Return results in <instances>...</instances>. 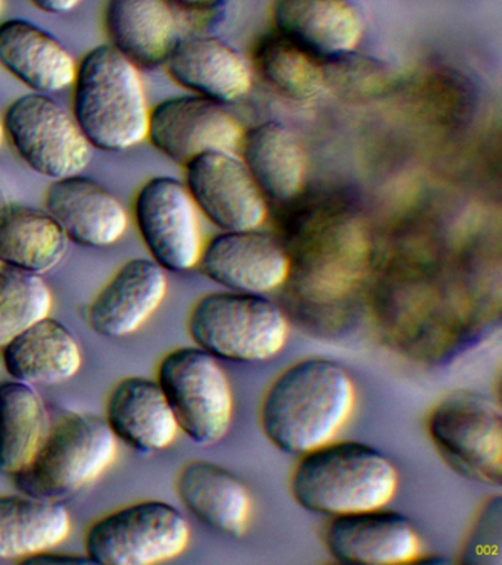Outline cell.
I'll return each instance as SVG.
<instances>
[{"label":"cell","instance_id":"cell-1","mask_svg":"<svg viewBox=\"0 0 502 565\" xmlns=\"http://www.w3.org/2000/svg\"><path fill=\"white\" fill-rule=\"evenodd\" d=\"M355 401L345 366L307 358L273 380L259 406V426L277 449L307 454L334 440L354 414Z\"/></svg>","mask_w":502,"mask_h":565},{"label":"cell","instance_id":"cell-2","mask_svg":"<svg viewBox=\"0 0 502 565\" xmlns=\"http://www.w3.org/2000/svg\"><path fill=\"white\" fill-rule=\"evenodd\" d=\"M74 121L92 149L122 152L148 139L147 90L140 70L105 43L77 61L72 83Z\"/></svg>","mask_w":502,"mask_h":565},{"label":"cell","instance_id":"cell-3","mask_svg":"<svg viewBox=\"0 0 502 565\" xmlns=\"http://www.w3.org/2000/svg\"><path fill=\"white\" fill-rule=\"evenodd\" d=\"M399 477L381 450L354 440H332L302 454L290 493L302 508L329 516L386 507Z\"/></svg>","mask_w":502,"mask_h":565},{"label":"cell","instance_id":"cell-4","mask_svg":"<svg viewBox=\"0 0 502 565\" xmlns=\"http://www.w3.org/2000/svg\"><path fill=\"white\" fill-rule=\"evenodd\" d=\"M118 440L99 415L76 413L47 430L29 466L14 476L17 488L55 499L81 492L116 461Z\"/></svg>","mask_w":502,"mask_h":565},{"label":"cell","instance_id":"cell-5","mask_svg":"<svg viewBox=\"0 0 502 565\" xmlns=\"http://www.w3.org/2000/svg\"><path fill=\"white\" fill-rule=\"evenodd\" d=\"M188 331L197 348L218 360L263 362L285 348L289 324L270 299L231 290L196 300L189 312Z\"/></svg>","mask_w":502,"mask_h":565},{"label":"cell","instance_id":"cell-6","mask_svg":"<svg viewBox=\"0 0 502 565\" xmlns=\"http://www.w3.org/2000/svg\"><path fill=\"white\" fill-rule=\"evenodd\" d=\"M156 380L189 439L214 445L226 437L235 401L218 358L197 347L174 349L162 356Z\"/></svg>","mask_w":502,"mask_h":565},{"label":"cell","instance_id":"cell-7","mask_svg":"<svg viewBox=\"0 0 502 565\" xmlns=\"http://www.w3.org/2000/svg\"><path fill=\"white\" fill-rule=\"evenodd\" d=\"M427 433L458 475L500 488L502 414L491 397L466 388L448 393L431 408Z\"/></svg>","mask_w":502,"mask_h":565},{"label":"cell","instance_id":"cell-8","mask_svg":"<svg viewBox=\"0 0 502 565\" xmlns=\"http://www.w3.org/2000/svg\"><path fill=\"white\" fill-rule=\"evenodd\" d=\"M191 543V525L164 501L129 503L95 520L85 551L99 565H153L178 558Z\"/></svg>","mask_w":502,"mask_h":565},{"label":"cell","instance_id":"cell-9","mask_svg":"<svg viewBox=\"0 0 502 565\" xmlns=\"http://www.w3.org/2000/svg\"><path fill=\"white\" fill-rule=\"evenodd\" d=\"M2 121L12 152L39 175L58 180L82 174L92 161V146L72 113L45 93L17 97Z\"/></svg>","mask_w":502,"mask_h":565},{"label":"cell","instance_id":"cell-10","mask_svg":"<svg viewBox=\"0 0 502 565\" xmlns=\"http://www.w3.org/2000/svg\"><path fill=\"white\" fill-rule=\"evenodd\" d=\"M131 216L153 263L165 271L197 267L202 252L197 210L183 181L157 175L138 189Z\"/></svg>","mask_w":502,"mask_h":565},{"label":"cell","instance_id":"cell-11","mask_svg":"<svg viewBox=\"0 0 502 565\" xmlns=\"http://www.w3.org/2000/svg\"><path fill=\"white\" fill-rule=\"evenodd\" d=\"M147 140L184 167L202 153H232L242 141V127L220 102L200 95L170 97L152 106Z\"/></svg>","mask_w":502,"mask_h":565},{"label":"cell","instance_id":"cell-12","mask_svg":"<svg viewBox=\"0 0 502 565\" xmlns=\"http://www.w3.org/2000/svg\"><path fill=\"white\" fill-rule=\"evenodd\" d=\"M184 172L196 210L224 232L254 230L266 218L261 190L231 152L202 153L184 166Z\"/></svg>","mask_w":502,"mask_h":565},{"label":"cell","instance_id":"cell-13","mask_svg":"<svg viewBox=\"0 0 502 565\" xmlns=\"http://www.w3.org/2000/svg\"><path fill=\"white\" fill-rule=\"evenodd\" d=\"M324 545L333 558L348 564H408L421 554L416 525L385 507L332 516Z\"/></svg>","mask_w":502,"mask_h":565},{"label":"cell","instance_id":"cell-14","mask_svg":"<svg viewBox=\"0 0 502 565\" xmlns=\"http://www.w3.org/2000/svg\"><path fill=\"white\" fill-rule=\"evenodd\" d=\"M197 267L228 290L264 295L277 289L290 273L284 247L254 230L224 232L202 246Z\"/></svg>","mask_w":502,"mask_h":565},{"label":"cell","instance_id":"cell-15","mask_svg":"<svg viewBox=\"0 0 502 565\" xmlns=\"http://www.w3.org/2000/svg\"><path fill=\"white\" fill-rule=\"evenodd\" d=\"M45 210L63 230L70 243L85 247L116 245L129 227V212L120 199L82 174L52 180L47 185Z\"/></svg>","mask_w":502,"mask_h":565},{"label":"cell","instance_id":"cell-16","mask_svg":"<svg viewBox=\"0 0 502 565\" xmlns=\"http://www.w3.org/2000/svg\"><path fill=\"white\" fill-rule=\"evenodd\" d=\"M165 269L152 259L122 264L87 308L90 329L105 338H125L147 324L167 298Z\"/></svg>","mask_w":502,"mask_h":565},{"label":"cell","instance_id":"cell-17","mask_svg":"<svg viewBox=\"0 0 502 565\" xmlns=\"http://www.w3.org/2000/svg\"><path fill=\"white\" fill-rule=\"evenodd\" d=\"M277 33L317 57L354 51L364 33V17L354 0H271Z\"/></svg>","mask_w":502,"mask_h":565},{"label":"cell","instance_id":"cell-18","mask_svg":"<svg viewBox=\"0 0 502 565\" xmlns=\"http://www.w3.org/2000/svg\"><path fill=\"white\" fill-rule=\"evenodd\" d=\"M105 422L117 440L138 452H160L178 439L180 428L157 380L131 375L111 388Z\"/></svg>","mask_w":502,"mask_h":565},{"label":"cell","instance_id":"cell-19","mask_svg":"<svg viewBox=\"0 0 502 565\" xmlns=\"http://www.w3.org/2000/svg\"><path fill=\"white\" fill-rule=\"evenodd\" d=\"M164 65L179 86L223 105L244 97L253 84L241 53L213 35L179 39Z\"/></svg>","mask_w":502,"mask_h":565},{"label":"cell","instance_id":"cell-20","mask_svg":"<svg viewBox=\"0 0 502 565\" xmlns=\"http://www.w3.org/2000/svg\"><path fill=\"white\" fill-rule=\"evenodd\" d=\"M0 66L32 92L72 86L77 61L61 40L24 18L0 22Z\"/></svg>","mask_w":502,"mask_h":565},{"label":"cell","instance_id":"cell-21","mask_svg":"<svg viewBox=\"0 0 502 565\" xmlns=\"http://www.w3.org/2000/svg\"><path fill=\"white\" fill-rule=\"evenodd\" d=\"M103 26L108 44L139 70L164 65L180 39L167 0H105Z\"/></svg>","mask_w":502,"mask_h":565},{"label":"cell","instance_id":"cell-22","mask_svg":"<svg viewBox=\"0 0 502 565\" xmlns=\"http://www.w3.org/2000/svg\"><path fill=\"white\" fill-rule=\"evenodd\" d=\"M174 488L180 502L206 527L232 537L244 536L253 499L244 481L231 470L196 459L180 468Z\"/></svg>","mask_w":502,"mask_h":565},{"label":"cell","instance_id":"cell-23","mask_svg":"<svg viewBox=\"0 0 502 565\" xmlns=\"http://www.w3.org/2000/svg\"><path fill=\"white\" fill-rule=\"evenodd\" d=\"M0 362L11 379L30 386H55L81 371L83 353L68 327L47 316L0 348Z\"/></svg>","mask_w":502,"mask_h":565},{"label":"cell","instance_id":"cell-24","mask_svg":"<svg viewBox=\"0 0 502 565\" xmlns=\"http://www.w3.org/2000/svg\"><path fill=\"white\" fill-rule=\"evenodd\" d=\"M72 533L61 503L33 494H0V561L25 563L54 550Z\"/></svg>","mask_w":502,"mask_h":565},{"label":"cell","instance_id":"cell-25","mask_svg":"<svg viewBox=\"0 0 502 565\" xmlns=\"http://www.w3.org/2000/svg\"><path fill=\"white\" fill-rule=\"evenodd\" d=\"M68 245L45 210L23 203L0 205V264L43 276L63 263Z\"/></svg>","mask_w":502,"mask_h":565},{"label":"cell","instance_id":"cell-26","mask_svg":"<svg viewBox=\"0 0 502 565\" xmlns=\"http://www.w3.org/2000/svg\"><path fill=\"white\" fill-rule=\"evenodd\" d=\"M244 163L264 196L289 201L302 188L306 174L303 150L285 124L267 121L244 137Z\"/></svg>","mask_w":502,"mask_h":565},{"label":"cell","instance_id":"cell-27","mask_svg":"<svg viewBox=\"0 0 502 565\" xmlns=\"http://www.w3.org/2000/svg\"><path fill=\"white\" fill-rule=\"evenodd\" d=\"M47 415L36 388L19 380L0 382V472L24 470L45 439Z\"/></svg>","mask_w":502,"mask_h":565},{"label":"cell","instance_id":"cell-28","mask_svg":"<svg viewBox=\"0 0 502 565\" xmlns=\"http://www.w3.org/2000/svg\"><path fill=\"white\" fill-rule=\"evenodd\" d=\"M320 57L279 33L266 35L255 49L259 74L277 92L293 100H312L325 88Z\"/></svg>","mask_w":502,"mask_h":565},{"label":"cell","instance_id":"cell-29","mask_svg":"<svg viewBox=\"0 0 502 565\" xmlns=\"http://www.w3.org/2000/svg\"><path fill=\"white\" fill-rule=\"evenodd\" d=\"M51 287L39 274L0 264V348L51 316Z\"/></svg>","mask_w":502,"mask_h":565},{"label":"cell","instance_id":"cell-30","mask_svg":"<svg viewBox=\"0 0 502 565\" xmlns=\"http://www.w3.org/2000/svg\"><path fill=\"white\" fill-rule=\"evenodd\" d=\"M501 502L500 498L492 499L480 511L476 527L471 530L466 541L464 561L476 556L473 563H482L483 556L500 554V542L491 541L492 534L501 533Z\"/></svg>","mask_w":502,"mask_h":565},{"label":"cell","instance_id":"cell-31","mask_svg":"<svg viewBox=\"0 0 502 565\" xmlns=\"http://www.w3.org/2000/svg\"><path fill=\"white\" fill-rule=\"evenodd\" d=\"M25 563L39 564H94L89 556L78 554H65V552H54L52 550L42 552L33 558L25 561Z\"/></svg>","mask_w":502,"mask_h":565},{"label":"cell","instance_id":"cell-32","mask_svg":"<svg viewBox=\"0 0 502 565\" xmlns=\"http://www.w3.org/2000/svg\"><path fill=\"white\" fill-rule=\"evenodd\" d=\"M34 8L50 15H65L73 12L83 0H30Z\"/></svg>","mask_w":502,"mask_h":565},{"label":"cell","instance_id":"cell-33","mask_svg":"<svg viewBox=\"0 0 502 565\" xmlns=\"http://www.w3.org/2000/svg\"><path fill=\"white\" fill-rule=\"evenodd\" d=\"M167 2L182 11H200V9L213 7L217 0H167Z\"/></svg>","mask_w":502,"mask_h":565},{"label":"cell","instance_id":"cell-34","mask_svg":"<svg viewBox=\"0 0 502 565\" xmlns=\"http://www.w3.org/2000/svg\"><path fill=\"white\" fill-rule=\"evenodd\" d=\"M3 141H6V136H3L2 113H0V146H2Z\"/></svg>","mask_w":502,"mask_h":565},{"label":"cell","instance_id":"cell-35","mask_svg":"<svg viewBox=\"0 0 502 565\" xmlns=\"http://www.w3.org/2000/svg\"><path fill=\"white\" fill-rule=\"evenodd\" d=\"M3 8H6V0H0V15H2Z\"/></svg>","mask_w":502,"mask_h":565},{"label":"cell","instance_id":"cell-36","mask_svg":"<svg viewBox=\"0 0 502 565\" xmlns=\"http://www.w3.org/2000/svg\"><path fill=\"white\" fill-rule=\"evenodd\" d=\"M0 365H2V362H0Z\"/></svg>","mask_w":502,"mask_h":565}]
</instances>
